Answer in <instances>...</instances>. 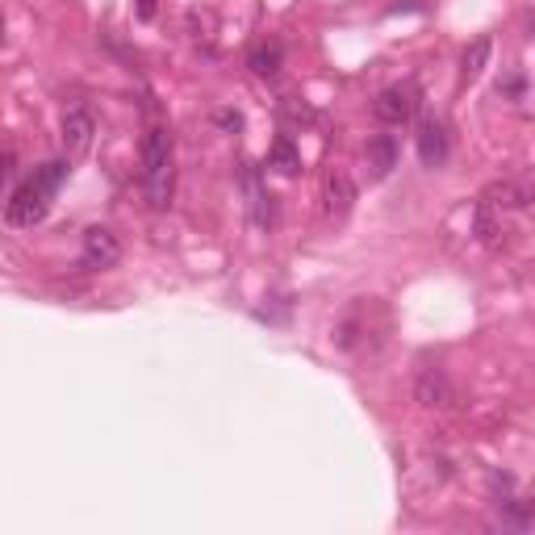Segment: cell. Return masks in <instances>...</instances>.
Here are the masks:
<instances>
[{
  "instance_id": "1",
  "label": "cell",
  "mask_w": 535,
  "mask_h": 535,
  "mask_svg": "<svg viewBox=\"0 0 535 535\" xmlns=\"http://www.w3.org/2000/svg\"><path fill=\"white\" fill-rule=\"evenodd\" d=\"M67 172H72L67 159H51V164H42L26 184H17V189L9 193V201H5V222L13 230H34L46 214H51V201L63 189Z\"/></svg>"
},
{
  "instance_id": "2",
  "label": "cell",
  "mask_w": 535,
  "mask_h": 535,
  "mask_svg": "<svg viewBox=\"0 0 535 535\" xmlns=\"http://www.w3.org/2000/svg\"><path fill=\"white\" fill-rule=\"evenodd\" d=\"M138 155H143V197L151 209L172 205L176 193V151H172V130L168 126H151L138 143Z\"/></svg>"
},
{
  "instance_id": "3",
  "label": "cell",
  "mask_w": 535,
  "mask_h": 535,
  "mask_svg": "<svg viewBox=\"0 0 535 535\" xmlns=\"http://www.w3.org/2000/svg\"><path fill=\"white\" fill-rule=\"evenodd\" d=\"M481 205H490L494 214H510V209H519V214L535 218V180L531 176H502V180H490L481 189Z\"/></svg>"
},
{
  "instance_id": "4",
  "label": "cell",
  "mask_w": 535,
  "mask_h": 535,
  "mask_svg": "<svg viewBox=\"0 0 535 535\" xmlns=\"http://www.w3.org/2000/svg\"><path fill=\"white\" fill-rule=\"evenodd\" d=\"M414 113H418V88L410 80L381 88L377 101H372V118L381 126H406V122H414Z\"/></svg>"
},
{
  "instance_id": "5",
  "label": "cell",
  "mask_w": 535,
  "mask_h": 535,
  "mask_svg": "<svg viewBox=\"0 0 535 535\" xmlns=\"http://www.w3.org/2000/svg\"><path fill=\"white\" fill-rule=\"evenodd\" d=\"M118 260H122V239L113 235L109 226H88L80 239V264L101 272V268H113Z\"/></svg>"
},
{
  "instance_id": "6",
  "label": "cell",
  "mask_w": 535,
  "mask_h": 535,
  "mask_svg": "<svg viewBox=\"0 0 535 535\" xmlns=\"http://www.w3.org/2000/svg\"><path fill=\"white\" fill-rule=\"evenodd\" d=\"M356 209V180L343 168H331L327 180H322V214L331 222H343Z\"/></svg>"
},
{
  "instance_id": "7",
  "label": "cell",
  "mask_w": 535,
  "mask_h": 535,
  "mask_svg": "<svg viewBox=\"0 0 535 535\" xmlns=\"http://www.w3.org/2000/svg\"><path fill=\"white\" fill-rule=\"evenodd\" d=\"M414 402L423 410H452L456 406V389L439 368H423L414 377Z\"/></svg>"
},
{
  "instance_id": "8",
  "label": "cell",
  "mask_w": 535,
  "mask_h": 535,
  "mask_svg": "<svg viewBox=\"0 0 535 535\" xmlns=\"http://www.w3.org/2000/svg\"><path fill=\"white\" fill-rule=\"evenodd\" d=\"M414 143H418V159H423L427 168H444L448 164L452 143H448V126L439 122V118H423V122H418Z\"/></svg>"
},
{
  "instance_id": "9",
  "label": "cell",
  "mask_w": 535,
  "mask_h": 535,
  "mask_svg": "<svg viewBox=\"0 0 535 535\" xmlns=\"http://www.w3.org/2000/svg\"><path fill=\"white\" fill-rule=\"evenodd\" d=\"M92 138H97V118L88 109L63 113V151L67 159H84L92 151Z\"/></svg>"
},
{
  "instance_id": "10",
  "label": "cell",
  "mask_w": 535,
  "mask_h": 535,
  "mask_svg": "<svg viewBox=\"0 0 535 535\" xmlns=\"http://www.w3.org/2000/svg\"><path fill=\"white\" fill-rule=\"evenodd\" d=\"M364 164H368V180H385L393 168H398V138H393V134H377V138H368V147H364Z\"/></svg>"
},
{
  "instance_id": "11",
  "label": "cell",
  "mask_w": 535,
  "mask_h": 535,
  "mask_svg": "<svg viewBox=\"0 0 535 535\" xmlns=\"http://www.w3.org/2000/svg\"><path fill=\"white\" fill-rule=\"evenodd\" d=\"M243 189H247V205H251V222L260 230H272L276 226V205H272V193L264 189L260 172H247L243 176Z\"/></svg>"
},
{
  "instance_id": "12",
  "label": "cell",
  "mask_w": 535,
  "mask_h": 535,
  "mask_svg": "<svg viewBox=\"0 0 535 535\" xmlns=\"http://www.w3.org/2000/svg\"><path fill=\"white\" fill-rule=\"evenodd\" d=\"M247 67H251V76L272 80V76L285 67V42H281V38L255 42V46H251V55H247Z\"/></svg>"
},
{
  "instance_id": "13",
  "label": "cell",
  "mask_w": 535,
  "mask_h": 535,
  "mask_svg": "<svg viewBox=\"0 0 535 535\" xmlns=\"http://www.w3.org/2000/svg\"><path fill=\"white\" fill-rule=\"evenodd\" d=\"M490 55H494V38L490 34H481V38H473L469 46H464V55H460V84H477L485 76V67H490Z\"/></svg>"
},
{
  "instance_id": "14",
  "label": "cell",
  "mask_w": 535,
  "mask_h": 535,
  "mask_svg": "<svg viewBox=\"0 0 535 535\" xmlns=\"http://www.w3.org/2000/svg\"><path fill=\"white\" fill-rule=\"evenodd\" d=\"M268 168H276V172L289 176V180L301 172V151L293 147V138H276L272 151H268Z\"/></svg>"
},
{
  "instance_id": "15",
  "label": "cell",
  "mask_w": 535,
  "mask_h": 535,
  "mask_svg": "<svg viewBox=\"0 0 535 535\" xmlns=\"http://www.w3.org/2000/svg\"><path fill=\"white\" fill-rule=\"evenodd\" d=\"M502 235H506V230L494 222V209H490V205H481V209H477V239H481L485 247H490V251H498V247L506 243Z\"/></svg>"
},
{
  "instance_id": "16",
  "label": "cell",
  "mask_w": 535,
  "mask_h": 535,
  "mask_svg": "<svg viewBox=\"0 0 535 535\" xmlns=\"http://www.w3.org/2000/svg\"><path fill=\"white\" fill-rule=\"evenodd\" d=\"M281 122H285V126H297V130H301V126H314V109L289 97V101H281Z\"/></svg>"
},
{
  "instance_id": "17",
  "label": "cell",
  "mask_w": 535,
  "mask_h": 535,
  "mask_svg": "<svg viewBox=\"0 0 535 535\" xmlns=\"http://www.w3.org/2000/svg\"><path fill=\"white\" fill-rule=\"evenodd\" d=\"M214 122H218L222 130H243V113H235V109H218V113H214Z\"/></svg>"
},
{
  "instance_id": "18",
  "label": "cell",
  "mask_w": 535,
  "mask_h": 535,
  "mask_svg": "<svg viewBox=\"0 0 535 535\" xmlns=\"http://www.w3.org/2000/svg\"><path fill=\"white\" fill-rule=\"evenodd\" d=\"M134 9H138V21H151L155 17V0H134Z\"/></svg>"
}]
</instances>
